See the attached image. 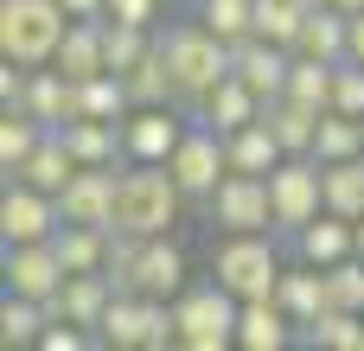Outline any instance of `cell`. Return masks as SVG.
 <instances>
[{
    "instance_id": "cell-38",
    "label": "cell",
    "mask_w": 364,
    "mask_h": 351,
    "mask_svg": "<svg viewBox=\"0 0 364 351\" xmlns=\"http://www.w3.org/2000/svg\"><path fill=\"white\" fill-rule=\"evenodd\" d=\"M160 6L166 0H109V19H128V26H154L160 32Z\"/></svg>"
},
{
    "instance_id": "cell-3",
    "label": "cell",
    "mask_w": 364,
    "mask_h": 351,
    "mask_svg": "<svg viewBox=\"0 0 364 351\" xmlns=\"http://www.w3.org/2000/svg\"><path fill=\"white\" fill-rule=\"evenodd\" d=\"M282 249L275 230H224V243H211V275L237 294V301H269L282 281Z\"/></svg>"
},
{
    "instance_id": "cell-41",
    "label": "cell",
    "mask_w": 364,
    "mask_h": 351,
    "mask_svg": "<svg viewBox=\"0 0 364 351\" xmlns=\"http://www.w3.org/2000/svg\"><path fill=\"white\" fill-rule=\"evenodd\" d=\"M333 6H346V13H364V0H333Z\"/></svg>"
},
{
    "instance_id": "cell-21",
    "label": "cell",
    "mask_w": 364,
    "mask_h": 351,
    "mask_svg": "<svg viewBox=\"0 0 364 351\" xmlns=\"http://www.w3.org/2000/svg\"><path fill=\"white\" fill-rule=\"evenodd\" d=\"M26 115H38L45 128H64L77 115V83L58 70V64H32V83H26Z\"/></svg>"
},
{
    "instance_id": "cell-16",
    "label": "cell",
    "mask_w": 364,
    "mask_h": 351,
    "mask_svg": "<svg viewBox=\"0 0 364 351\" xmlns=\"http://www.w3.org/2000/svg\"><path fill=\"white\" fill-rule=\"evenodd\" d=\"M109 301H115V281L102 275V269H90V275H64V288L51 294V313L58 320H77V326H102V313H109Z\"/></svg>"
},
{
    "instance_id": "cell-43",
    "label": "cell",
    "mask_w": 364,
    "mask_h": 351,
    "mask_svg": "<svg viewBox=\"0 0 364 351\" xmlns=\"http://www.w3.org/2000/svg\"><path fill=\"white\" fill-rule=\"evenodd\" d=\"M358 256H364V217H358Z\"/></svg>"
},
{
    "instance_id": "cell-8",
    "label": "cell",
    "mask_w": 364,
    "mask_h": 351,
    "mask_svg": "<svg viewBox=\"0 0 364 351\" xmlns=\"http://www.w3.org/2000/svg\"><path fill=\"white\" fill-rule=\"evenodd\" d=\"M205 217L218 230H275V192L262 173H224V185L211 192Z\"/></svg>"
},
{
    "instance_id": "cell-29",
    "label": "cell",
    "mask_w": 364,
    "mask_h": 351,
    "mask_svg": "<svg viewBox=\"0 0 364 351\" xmlns=\"http://www.w3.org/2000/svg\"><path fill=\"white\" fill-rule=\"evenodd\" d=\"M38 141H45V122H38V115H26V109H6V115H0V173L13 179V173L32 160V147H38Z\"/></svg>"
},
{
    "instance_id": "cell-15",
    "label": "cell",
    "mask_w": 364,
    "mask_h": 351,
    "mask_svg": "<svg viewBox=\"0 0 364 351\" xmlns=\"http://www.w3.org/2000/svg\"><path fill=\"white\" fill-rule=\"evenodd\" d=\"M294 256H301V262H314V269H333V262L358 256V224H352V217H339V211H320L314 224H301V230H294Z\"/></svg>"
},
{
    "instance_id": "cell-18",
    "label": "cell",
    "mask_w": 364,
    "mask_h": 351,
    "mask_svg": "<svg viewBox=\"0 0 364 351\" xmlns=\"http://www.w3.org/2000/svg\"><path fill=\"white\" fill-rule=\"evenodd\" d=\"M320 115L326 109H314V102H301V96H269L262 102V122H269V134L288 147V153H314V134H320Z\"/></svg>"
},
{
    "instance_id": "cell-24",
    "label": "cell",
    "mask_w": 364,
    "mask_h": 351,
    "mask_svg": "<svg viewBox=\"0 0 364 351\" xmlns=\"http://www.w3.org/2000/svg\"><path fill=\"white\" fill-rule=\"evenodd\" d=\"M109 237L115 230H96V224H58L51 230V249L70 275H90V269H109Z\"/></svg>"
},
{
    "instance_id": "cell-26",
    "label": "cell",
    "mask_w": 364,
    "mask_h": 351,
    "mask_svg": "<svg viewBox=\"0 0 364 351\" xmlns=\"http://www.w3.org/2000/svg\"><path fill=\"white\" fill-rule=\"evenodd\" d=\"M70 173H77V153L64 147V134H58V128H45V141L32 147V160H26L13 179H26V185H38V192H64V185H70Z\"/></svg>"
},
{
    "instance_id": "cell-13",
    "label": "cell",
    "mask_w": 364,
    "mask_h": 351,
    "mask_svg": "<svg viewBox=\"0 0 364 351\" xmlns=\"http://www.w3.org/2000/svg\"><path fill=\"white\" fill-rule=\"evenodd\" d=\"M288 70H294V51L288 45H275V38H237V77L269 102V96H282L288 90Z\"/></svg>"
},
{
    "instance_id": "cell-31",
    "label": "cell",
    "mask_w": 364,
    "mask_h": 351,
    "mask_svg": "<svg viewBox=\"0 0 364 351\" xmlns=\"http://www.w3.org/2000/svg\"><path fill=\"white\" fill-rule=\"evenodd\" d=\"M314 351H364V313H346V307H326L307 333H301Z\"/></svg>"
},
{
    "instance_id": "cell-7",
    "label": "cell",
    "mask_w": 364,
    "mask_h": 351,
    "mask_svg": "<svg viewBox=\"0 0 364 351\" xmlns=\"http://www.w3.org/2000/svg\"><path fill=\"white\" fill-rule=\"evenodd\" d=\"M269 192H275V230H301L326 211V160L314 153H288L275 173H269Z\"/></svg>"
},
{
    "instance_id": "cell-12",
    "label": "cell",
    "mask_w": 364,
    "mask_h": 351,
    "mask_svg": "<svg viewBox=\"0 0 364 351\" xmlns=\"http://www.w3.org/2000/svg\"><path fill=\"white\" fill-rule=\"evenodd\" d=\"M186 122H192V115H179V102L134 109V115L122 122V153H128V160H141V166H154V160H173V147H179Z\"/></svg>"
},
{
    "instance_id": "cell-28",
    "label": "cell",
    "mask_w": 364,
    "mask_h": 351,
    "mask_svg": "<svg viewBox=\"0 0 364 351\" xmlns=\"http://www.w3.org/2000/svg\"><path fill=\"white\" fill-rule=\"evenodd\" d=\"M77 115L128 122V115H134V96H128V83H122L115 70H102V77H83V83H77Z\"/></svg>"
},
{
    "instance_id": "cell-17",
    "label": "cell",
    "mask_w": 364,
    "mask_h": 351,
    "mask_svg": "<svg viewBox=\"0 0 364 351\" xmlns=\"http://www.w3.org/2000/svg\"><path fill=\"white\" fill-rule=\"evenodd\" d=\"M301 339L294 333V320L282 313V301L269 294V301H243V313H237V345L243 351H288Z\"/></svg>"
},
{
    "instance_id": "cell-36",
    "label": "cell",
    "mask_w": 364,
    "mask_h": 351,
    "mask_svg": "<svg viewBox=\"0 0 364 351\" xmlns=\"http://www.w3.org/2000/svg\"><path fill=\"white\" fill-rule=\"evenodd\" d=\"M326 307L364 313V256H346V262L326 269Z\"/></svg>"
},
{
    "instance_id": "cell-22",
    "label": "cell",
    "mask_w": 364,
    "mask_h": 351,
    "mask_svg": "<svg viewBox=\"0 0 364 351\" xmlns=\"http://www.w3.org/2000/svg\"><path fill=\"white\" fill-rule=\"evenodd\" d=\"M51 64H58L70 83L102 77V70H109V58H102V19H70V32H64V45H58Z\"/></svg>"
},
{
    "instance_id": "cell-35",
    "label": "cell",
    "mask_w": 364,
    "mask_h": 351,
    "mask_svg": "<svg viewBox=\"0 0 364 351\" xmlns=\"http://www.w3.org/2000/svg\"><path fill=\"white\" fill-rule=\"evenodd\" d=\"M198 19L218 32V38H250L256 32V0H198Z\"/></svg>"
},
{
    "instance_id": "cell-42",
    "label": "cell",
    "mask_w": 364,
    "mask_h": 351,
    "mask_svg": "<svg viewBox=\"0 0 364 351\" xmlns=\"http://www.w3.org/2000/svg\"><path fill=\"white\" fill-rule=\"evenodd\" d=\"M301 6H307V13H314V6H333V0H301Z\"/></svg>"
},
{
    "instance_id": "cell-39",
    "label": "cell",
    "mask_w": 364,
    "mask_h": 351,
    "mask_svg": "<svg viewBox=\"0 0 364 351\" xmlns=\"http://www.w3.org/2000/svg\"><path fill=\"white\" fill-rule=\"evenodd\" d=\"M64 13H70V19H102L109 0H64Z\"/></svg>"
},
{
    "instance_id": "cell-20",
    "label": "cell",
    "mask_w": 364,
    "mask_h": 351,
    "mask_svg": "<svg viewBox=\"0 0 364 351\" xmlns=\"http://www.w3.org/2000/svg\"><path fill=\"white\" fill-rule=\"evenodd\" d=\"M275 301H282V313L294 320V333H307V326L326 313V269H314V262H301V269H282V281H275Z\"/></svg>"
},
{
    "instance_id": "cell-40",
    "label": "cell",
    "mask_w": 364,
    "mask_h": 351,
    "mask_svg": "<svg viewBox=\"0 0 364 351\" xmlns=\"http://www.w3.org/2000/svg\"><path fill=\"white\" fill-rule=\"evenodd\" d=\"M346 58L364 64V13H352V38H346Z\"/></svg>"
},
{
    "instance_id": "cell-30",
    "label": "cell",
    "mask_w": 364,
    "mask_h": 351,
    "mask_svg": "<svg viewBox=\"0 0 364 351\" xmlns=\"http://www.w3.org/2000/svg\"><path fill=\"white\" fill-rule=\"evenodd\" d=\"M326 211H339V217H352V224L364 217V153L326 166Z\"/></svg>"
},
{
    "instance_id": "cell-11",
    "label": "cell",
    "mask_w": 364,
    "mask_h": 351,
    "mask_svg": "<svg viewBox=\"0 0 364 351\" xmlns=\"http://www.w3.org/2000/svg\"><path fill=\"white\" fill-rule=\"evenodd\" d=\"M115 192H122V173L115 166H77L70 185L58 192V211H64V224L115 230Z\"/></svg>"
},
{
    "instance_id": "cell-10",
    "label": "cell",
    "mask_w": 364,
    "mask_h": 351,
    "mask_svg": "<svg viewBox=\"0 0 364 351\" xmlns=\"http://www.w3.org/2000/svg\"><path fill=\"white\" fill-rule=\"evenodd\" d=\"M0 275H6V294L51 301L70 269L58 262V249H51V237H45V243H0Z\"/></svg>"
},
{
    "instance_id": "cell-2",
    "label": "cell",
    "mask_w": 364,
    "mask_h": 351,
    "mask_svg": "<svg viewBox=\"0 0 364 351\" xmlns=\"http://www.w3.org/2000/svg\"><path fill=\"white\" fill-rule=\"evenodd\" d=\"M179 205H186V192H179V179H173L166 160H154V166L128 160L122 192H115V230H128V237H166L179 224Z\"/></svg>"
},
{
    "instance_id": "cell-14",
    "label": "cell",
    "mask_w": 364,
    "mask_h": 351,
    "mask_svg": "<svg viewBox=\"0 0 364 351\" xmlns=\"http://www.w3.org/2000/svg\"><path fill=\"white\" fill-rule=\"evenodd\" d=\"M192 115H198V122H211L218 134H237V128H250V122L262 115V96H256L237 70H230L224 83H211V90L192 102Z\"/></svg>"
},
{
    "instance_id": "cell-37",
    "label": "cell",
    "mask_w": 364,
    "mask_h": 351,
    "mask_svg": "<svg viewBox=\"0 0 364 351\" xmlns=\"http://www.w3.org/2000/svg\"><path fill=\"white\" fill-rule=\"evenodd\" d=\"M333 109L364 122V64L358 58H339V70H333Z\"/></svg>"
},
{
    "instance_id": "cell-34",
    "label": "cell",
    "mask_w": 364,
    "mask_h": 351,
    "mask_svg": "<svg viewBox=\"0 0 364 351\" xmlns=\"http://www.w3.org/2000/svg\"><path fill=\"white\" fill-rule=\"evenodd\" d=\"M301 19H307V6H301V0H256V38H275V45H288V51H294Z\"/></svg>"
},
{
    "instance_id": "cell-5",
    "label": "cell",
    "mask_w": 364,
    "mask_h": 351,
    "mask_svg": "<svg viewBox=\"0 0 364 351\" xmlns=\"http://www.w3.org/2000/svg\"><path fill=\"white\" fill-rule=\"evenodd\" d=\"M237 313H243V301H237L224 281L186 288V294L173 301L179 345H186V351H224V345H237Z\"/></svg>"
},
{
    "instance_id": "cell-6",
    "label": "cell",
    "mask_w": 364,
    "mask_h": 351,
    "mask_svg": "<svg viewBox=\"0 0 364 351\" xmlns=\"http://www.w3.org/2000/svg\"><path fill=\"white\" fill-rule=\"evenodd\" d=\"M166 166H173L179 192H186V205H211V192H218V185H224V173H230V141H224L211 122H198V115H192Z\"/></svg>"
},
{
    "instance_id": "cell-25",
    "label": "cell",
    "mask_w": 364,
    "mask_h": 351,
    "mask_svg": "<svg viewBox=\"0 0 364 351\" xmlns=\"http://www.w3.org/2000/svg\"><path fill=\"white\" fill-rule=\"evenodd\" d=\"M224 141H230V173H262V179H269V173H275V166L288 160V147H282V141L269 134V122H262V115H256L250 128L224 134Z\"/></svg>"
},
{
    "instance_id": "cell-23",
    "label": "cell",
    "mask_w": 364,
    "mask_h": 351,
    "mask_svg": "<svg viewBox=\"0 0 364 351\" xmlns=\"http://www.w3.org/2000/svg\"><path fill=\"white\" fill-rule=\"evenodd\" d=\"M346 38H352V13L346 6H314L307 19H301V38H294V51L301 58H346Z\"/></svg>"
},
{
    "instance_id": "cell-19",
    "label": "cell",
    "mask_w": 364,
    "mask_h": 351,
    "mask_svg": "<svg viewBox=\"0 0 364 351\" xmlns=\"http://www.w3.org/2000/svg\"><path fill=\"white\" fill-rule=\"evenodd\" d=\"M64 147L77 153V166H122V122H96V115H70L64 128Z\"/></svg>"
},
{
    "instance_id": "cell-9",
    "label": "cell",
    "mask_w": 364,
    "mask_h": 351,
    "mask_svg": "<svg viewBox=\"0 0 364 351\" xmlns=\"http://www.w3.org/2000/svg\"><path fill=\"white\" fill-rule=\"evenodd\" d=\"M58 224H64L58 192H38V185H26V179H6V198H0V243H45Z\"/></svg>"
},
{
    "instance_id": "cell-27",
    "label": "cell",
    "mask_w": 364,
    "mask_h": 351,
    "mask_svg": "<svg viewBox=\"0 0 364 351\" xmlns=\"http://www.w3.org/2000/svg\"><path fill=\"white\" fill-rule=\"evenodd\" d=\"M51 320H58V313H51V301H26V294H6V301H0V345H6V351L38 345Z\"/></svg>"
},
{
    "instance_id": "cell-1",
    "label": "cell",
    "mask_w": 364,
    "mask_h": 351,
    "mask_svg": "<svg viewBox=\"0 0 364 351\" xmlns=\"http://www.w3.org/2000/svg\"><path fill=\"white\" fill-rule=\"evenodd\" d=\"M160 58H166V70H173V96H179L186 115H192V102H198L211 83H224V77L237 70V45L218 38L205 19L160 26Z\"/></svg>"
},
{
    "instance_id": "cell-4",
    "label": "cell",
    "mask_w": 364,
    "mask_h": 351,
    "mask_svg": "<svg viewBox=\"0 0 364 351\" xmlns=\"http://www.w3.org/2000/svg\"><path fill=\"white\" fill-rule=\"evenodd\" d=\"M70 32L64 0H0V58L13 64H51Z\"/></svg>"
},
{
    "instance_id": "cell-33",
    "label": "cell",
    "mask_w": 364,
    "mask_h": 351,
    "mask_svg": "<svg viewBox=\"0 0 364 351\" xmlns=\"http://www.w3.org/2000/svg\"><path fill=\"white\" fill-rule=\"evenodd\" d=\"M333 58H301L294 51V70H288V96H301V102H314V109H333Z\"/></svg>"
},
{
    "instance_id": "cell-32",
    "label": "cell",
    "mask_w": 364,
    "mask_h": 351,
    "mask_svg": "<svg viewBox=\"0 0 364 351\" xmlns=\"http://www.w3.org/2000/svg\"><path fill=\"white\" fill-rule=\"evenodd\" d=\"M352 153H364V122L326 109V115H320V134H314V160L333 166V160H352Z\"/></svg>"
}]
</instances>
